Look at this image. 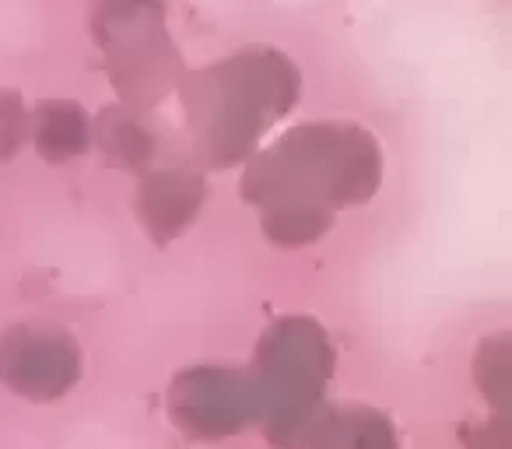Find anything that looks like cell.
Instances as JSON below:
<instances>
[{
  "mask_svg": "<svg viewBox=\"0 0 512 449\" xmlns=\"http://www.w3.org/2000/svg\"><path fill=\"white\" fill-rule=\"evenodd\" d=\"M302 449H400V439L383 411L351 404L323 407Z\"/></svg>",
  "mask_w": 512,
  "mask_h": 449,
  "instance_id": "9c48e42d",
  "label": "cell"
},
{
  "mask_svg": "<svg viewBox=\"0 0 512 449\" xmlns=\"http://www.w3.org/2000/svg\"><path fill=\"white\" fill-rule=\"evenodd\" d=\"M334 344L313 316H285L256 344L249 379L256 386V421L278 449H302L316 425L330 376Z\"/></svg>",
  "mask_w": 512,
  "mask_h": 449,
  "instance_id": "3957f363",
  "label": "cell"
},
{
  "mask_svg": "<svg viewBox=\"0 0 512 449\" xmlns=\"http://www.w3.org/2000/svg\"><path fill=\"white\" fill-rule=\"evenodd\" d=\"M29 141L50 165H67L92 148V116L74 99H46L29 109Z\"/></svg>",
  "mask_w": 512,
  "mask_h": 449,
  "instance_id": "ba28073f",
  "label": "cell"
},
{
  "mask_svg": "<svg viewBox=\"0 0 512 449\" xmlns=\"http://www.w3.org/2000/svg\"><path fill=\"white\" fill-rule=\"evenodd\" d=\"M25 141H29V109L22 106L18 92L0 88V162H11Z\"/></svg>",
  "mask_w": 512,
  "mask_h": 449,
  "instance_id": "8fae6325",
  "label": "cell"
},
{
  "mask_svg": "<svg viewBox=\"0 0 512 449\" xmlns=\"http://www.w3.org/2000/svg\"><path fill=\"white\" fill-rule=\"evenodd\" d=\"M92 32L113 85L130 106L155 102L176 85L179 53L165 22V0H99Z\"/></svg>",
  "mask_w": 512,
  "mask_h": 449,
  "instance_id": "277c9868",
  "label": "cell"
},
{
  "mask_svg": "<svg viewBox=\"0 0 512 449\" xmlns=\"http://www.w3.org/2000/svg\"><path fill=\"white\" fill-rule=\"evenodd\" d=\"M207 183L190 169H151L137 186V218L158 246H169L204 211Z\"/></svg>",
  "mask_w": 512,
  "mask_h": 449,
  "instance_id": "52a82bcc",
  "label": "cell"
},
{
  "mask_svg": "<svg viewBox=\"0 0 512 449\" xmlns=\"http://www.w3.org/2000/svg\"><path fill=\"white\" fill-rule=\"evenodd\" d=\"M92 141L123 169L144 172L155 158V130L137 109H106L92 123Z\"/></svg>",
  "mask_w": 512,
  "mask_h": 449,
  "instance_id": "30bf717a",
  "label": "cell"
},
{
  "mask_svg": "<svg viewBox=\"0 0 512 449\" xmlns=\"http://www.w3.org/2000/svg\"><path fill=\"white\" fill-rule=\"evenodd\" d=\"M383 148L358 123H299L242 172V197L260 211V229L281 250L320 243L341 207L376 197Z\"/></svg>",
  "mask_w": 512,
  "mask_h": 449,
  "instance_id": "6da1fadb",
  "label": "cell"
},
{
  "mask_svg": "<svg viewBox=\"0 0 512 449\" xmlns=\"http://www.w3.org/2000/svg\"><path fill=\"white\" fill-rule=\"evenodd\" d=\"M85 369L78 337L50 320H25L0 330V383L25 400H57L71 393Z\"/></svg>",
  "mask_w": 512,
  "mask_h": 449,
  "instance_id": "5b68a950",
  "label": "cell"
},
{
  "mask_svg": "<svg viewBox=\"0 0 512 449\" xmlns=\"http://www.w3.org/2000/svg\"><path fill=\"white\" fill-rule=\"evenodd\" d=\"M169 414L190 439H228L256 421V386L249 369L190 365L169 386Z\"/></svg>",
  "mask_w": 512,
  "mask_h": 449,
  "instance_id": "8992f818",
  "label": "cell"
},
{
  "mask_svg": "<svg viewBox=\"0 0 512 449\" xmlns=\"http://www.w3.org/2000/svg\"><path fill=\"white\" fill-rule=\"evenodd\" d=\"M302 95V74L274 46H246L197 71L183 85V106L211 169L235 165Z\"/></svg>",
  "mask_w": 512,
  "mask_h": 449,
  "instance_id": "7a4b0ae2",
  "label": "cell"
}]
</instances>
